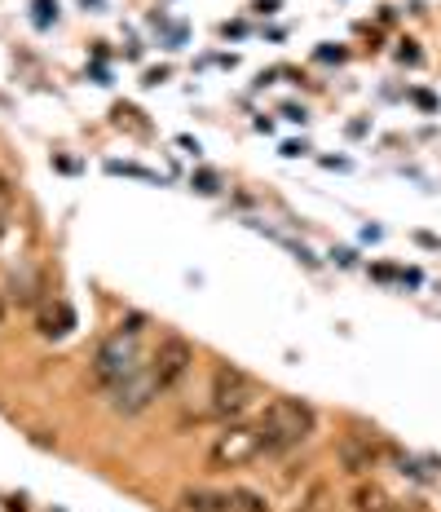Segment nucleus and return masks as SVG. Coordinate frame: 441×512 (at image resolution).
<instances>
[{
	"label": "nucleus",
	"mask_w": 441,
	"mask_h": 512,
	"mask_svg": "<svg viewBox=\"0 0 441 512\" xmlns=\"http://www.w3.org/2000/svg\"><path fill=\"white\" fill-rule=\"evenodd\" d=\"M314 407H305L300 398H274V402H265V411H261V442H265V451H274V455H283V451H292V446L300 442H309V433H314Z\"/></svg>",
	"instance_id": "1"
},
{
	"label": "nucleus",
	"mask_w": 441,
	"mask_h": 512,
	"mask_svg": "<svg viewBox=\"0 0 441 512\" xmlns=\"http://www.w3.org/2000/svg\"><path fill=\"white\" fill-rule=\"evenodd\" d=\"M256 398H261V389L239 367H221L217 380H212V415H221L225 424H243V415L256 407Z\"/></svg>",
	"instance_id": "2"
},
{
	"label": "nucleus",
	"mask_w": 441,
	"mask_h": 512,
	"mask_svg": "<svg viewBox=\"0 0 441 512\" xmlns=\"http://www.w3.org/2000/svg\"><path fill=\"white\" fill-rule=\"evenodd\" d=\"M256 455H265V442H261V429L256 424H225V433H217L208 451V464L217 473H230V468H243L252 464Z\"/></svg>",
	"instance_id": "3"
},
{
	"label": "nucleus",
	"mask_w": 441,
	"mask_h": 512,
	"mask_svg": "<svg viewBox=\"0 0 441 512\" xmlns=\"http://www.w3.org/2000/svg\"><path fill=\"white\" fill-rule=\"evenodd\" d=\"M137 371V332H115L102 340L98 358H93V376H98V384H106V389H115V384H124L128 376Z\"/></svg>",
	"instance_id": "4"
},
{
	"label": "nucleus",
	"mask_w": 441,
	"mask_h": 512,
	"mask_svg": "<svg viewBox=\"0 0 441 512\" xmlns=\"http://www.w3.org/2000/svg\"><path fill=\"white\" fill-rule=\"evenodd\" d=\"M190 367H195V349H190V340H181V336L159 340L155 358H150V376H155L159 393H164V389H177V384L190 376Z\"/></svg>",
	"instance_id": "5"
},
{
	"label": "nucleus",
	"mask_w": 441,
	"mask_h": 512,
	"mask_svg": "<svg viewBox=\"0 0 441 512\" xmlns=\"http://www.w3.org/2000/svg\"><path fill=\"white\" fill-rule=\"evenodd\" d=\"M115 407L120 411H146L150 407V398H159V384H155V376H150V371H133V376H128L124 384H115Z\"/></svg>",
	"instance_id": "6"
},
{
	"label": "nucleus",
	"mask_w": 441,
	"mask_h": 512,
	"mask_svg": "<svg viewBox=\"0 0 441 512\" xmlns=\"http://www.w3.org/2000/svg\"><path fill=\"white\" fill-rule=\"evenodd\" d=\"M375 455H380V446H375L371 437H344L340 442V460L349 473H367V468H375Z\"/></svg>",
	"instance_id": "7"
},
{
	"label": "nucleus",
	"mask_w": 441,
	"mask_h": 512,
	"mask_svg": "<svg viewBox=\"0 0 441 512\" xmlns=\"http://www.w3.org/2000/svg\"><path fill=\"white\" fill-rule=\"evenodd\" d=\"M181 504H186V512H239V508H234V499L217 495V490H190Z\"/></svg>",
	"instance_id": "8"
},
{
	"label": "nucleus",
	"mask_w": 441,
	"mask_h": 512,
	"mask_svg": "<svg viewBox=\"0 0 441 512\" xmlns=\"http://www.w3.org/2000/svg\"><path fill=\"white\" fill-rule=\"evenodd\" d=\"M353 508L358 512H397L393 495L389 490H380V486H358L353 490Z\"/></svg>",
	"instance_id": "9"
},
{
	"label": "nucleus",
	"mask_w": 441,
	"mask_h": 512,
	"mask_svg": "<svg viewBox=\"0 0 441 512\" xmlns=\"http://www.w3.org/2000/svg\"><path fill=\"white\" fill-rule=\"evenodd\" d=\"M71 327H75V314L67 305H53V309L40 314V332H45V336H67Z\"/></svg>",
	"instance_id": "10"
},
{
	"label": "nucleus",
	"mask_w": 441,
	"mask_h": 512,
	"mask_svg": "<svg viewBox=\"0 0 441 512\" xmlns=\"http://www.w3.org/2000/svg\"><path fill=\"white\" fill-rule=\"evenodd\" d=\"M230 499H234V508L239 512H270V499L256 495V490H247V486H234Z\"/></svg>",
	"instance_id": "11"
},
{
	"label": "nucleus",
	"mask_w": 441,
	"mask_h": 512,
	"mask_svg": "<svg viewBox=\"0 0 441 512\" xmlns=\"http://www.w3.org/2000/svg\"><path fill=\"white\" fill-rule=\"evenodd\" d=\"M0 204H9V181L0 177Z\"/></svg>",
	"instance_id": "12"
},
{
	"label": "nucleus",
	"mask_w": 441,
	"mask_h": 512,
	"mask_svg": "<svg viewBox=\"0 0 441 512\" xmlns=\"http://www.w3.org/2000/svg\"><path fill=\"white\" fill-rule=\"evenodd\" d=\"M0 323H5V301H0Z\"/></svg>",
	"instance_id": "13"
}]
</instances>
